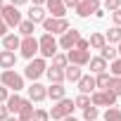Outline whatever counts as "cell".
I'll return each instance as SVG.
<instances>
[{
  "mask_svg": "<svg viewBox=\"0 0 121 121\" xmlns=\"http://www.w3.org/2000/svg\"><path fill=\"white\" fill-rule=\"evenodd\" d=\"M48 97H50L52 102L64 100V97H67V88H64V83H50V88H48Z\"/></svg>",
  "mask_w": 121,
  "mask_h": 121,
  "instance_id": "cell-15",
  "label": "cell"
},
{
  "mask_svg": "<svg viewBox=\"0 0 121 121\" xmlns=\"http://www.w3.org/2000/svg\"><path fill=\"white\" fill-rule=\"evenodd\" d=\"M22 102H24V97H22L19 93H10V97H7L5 107H7V112H10V114H17V112L22 109Z\"/></svg>",
  "mask_w": 121,
  "mask_h": 121,
  "instance_id": "cell-19",
  "label": "cell"
},
{
  "mask_svg": "<svg viewBox=\"0 0 121 121\" xmlns=\"http://www.w3.org/2000/svg\"><path fill=\"white\" fill-rule=\"evenodd\" d=\"M19 45H22V38H19L17 33H7V36H3V50L14 52V50H19Z\"/></svg>",
  "mask_w": 121,
  "mask_h": 121,
  "instance_id": "cell-18",
  "label": "cell"
},
{
  "mask_svg": "<svg viewBox=\"0 0 121 121\" xmlns=\"http://www.w3.org/2000/svg\"><path fill=\"white\" fill-rule=\"evenodd\" d=\"M67 62L69 64H74V67H88V62H90V52H83V50H69L67 52Z\"/></svg>",
  "mask_w": 121,
  "mask_h": 121,
  "instance_id": "cell-12",
  "label": "cell"
},
{
  "mask_svg": "<svg viewBox=\"0 0 121 121\" xmlns=\"http://www.w3.org/2000/svg\"><path fill=\"white\" fill-rule=\"evenodd\" d=\"M45 17H48L45 7H40V5H31V7H29V22H33V24H43Z\"/></svg>",
  "mask_w": 121,
  "mask_h": 121,
  "instance_id": "cell-17",
  "label": "cell"
},
{
  "mask_svg": "<svg viewBox=\"0 0 121 121\" xmlns=\"http://www.w3.org/2000/svg\"><path fill=\"white\" fill-rule=\"evenodd\" d=\"M74 100H69V97H64V100H59V102H55V107L50 109V119L52 121H62L64 116H74Z\"/></svg>",
  "mask_w": 121,
  "mask_h": 121,
  "instance_id": "cell-5",
  "label": "cell"
},
{
  "mask_svg": "<svg viewBox=\"0 0 121 121\" xmlns=\"http://www.w3.org/2000/svg\"><path fill=\"white\" fill-rule=\"evenodd\" d=\"M3 7H5V3H3V0H0V10H3Z\"/></svg>",
  "mask_w": 121,
  "mask_h": 121,
  "instance_id": "cell-48",
  "label": "cell"
},
{
  "mask_svg": "<svg viewBox=\"0 0 121 121\" xmlns=\"http://www.w3.org/2000/svg\"><path fill=\"white\" fill-rule=\"evenodd\" d=\"M17 29H19V33L26 38V36H33V29H36V24H33V22H29V19H22V24H19Z\"/></svg>",
  "mask_w": 121,
  "mask_h": 121,
  "instance_id": "cell-29",
  "label": "cell"
},
{
  "mask_svg": "<svg viewBox=\"0 0 121 121\" xmlns=\"http://www.w3.org/2000/svg\"><path fill=\"white\" fill-rule=\"evenodd\" d=\"M88 67H90V74H93V76H97V74L107 71V62H104L102 57H90V62H88Z\"/></svg>",
  "mask_w": 121,
  "mask_h": 121,
  "instance_id": "cell-21",
  "label": "cell"
},
{
  "mask_svg": "<svg viewBox=\"0 0 121 121\" xmlns=\"http://www.w3.org/2000/svg\"><path fill=\"white\" fill-rule=\"evenodd\" d=\"M78 38H81V31L78 29H69V31H64L62 36H59V40H57V48L59 50H74V45L78 43Z\"/></svg>",
  "mask_w": 121,
  "mask_h": 121,
  "instance_id": "cell-9",
  "label": "cell"
},
{
  "mask_svg": "<svg viewBox=\"0 0 121 121\" xmlns=\"http://www.w3.org/2000/svg\"><path fill=\"white\" fill-rule=\"evenodd\" d=\"M17 119L19 121H31L33 119V102L31 100H24L22 102V109L17 112Z\"/></svg>",
  "mask_w": 121,
  "mask_h": 121,
  "instance_id": "cell-20",
  "label": "cell"
},
{
  "mask_svg": "<svg viewBox=\"0 0 121 121\" xmlns=\"http://www.w3.org/2000/svg\"><path fill=\"white\" fill-rule=\"evenodd\" d=\"M69 29H71V24H69L67 17H64V19L45 17V22H43V31H45V33H52V36H62V33L69 31Z\"/></svg>",
  "mask_w": 121,
  "mask_h": 121,
  "instance_id": "cell-6",
  "label": "cell"
},
{
  "mask_svg": "<svg viewBox=\"0 0 121 121\" xmlns=\"http://www.w3.org/2000/svg\"><path fill=\"white\" fill-rule=\"evenodd\" d=\"M116 100H119V95L114 90H109V88L90 93V104L93 107H116Z\"/></svg>",
  "mask_w": 121,
  "mask_h": 121,
  "instance_id": "cell-4",
  "label": "cell"
},
{
  "mask_svg": "<svg viewBox=\"0 0 121 121\" xmlns=\"http://www.w3.org/2000/svg\"><path fill=\"white\" fill-rule=\"evenodd\" d=\"M88 43H90V48H93V50H102V45H104L107 40H104V33H102V31H95V33H90Z\"/></svg>",
  "mask_w": 121,
  "mask_h": 121,
  "instance_id": "cell-25",
  "label": "cell"
},
{
  "mask_svg": "<svg viewBox=\"0 0 121 121\" xmlns=\"http://www.w3.org/2000/svg\"><path fill=\"white\" fill-rule=\"evenodd\" d=\"M45 69H48V62H45V59H43V57H33L31 62L26 64V69H24V74H22V76H24V78H29L31 83H36V81L45 74Z\"/></svg>",
  "mask_w": 121,
  "mask_h": 121,
  "instance_id": "cell-3",
  "label": "cell"
},
{
  "mask_svg": "<svg viewBox=\"0 0 121 121\" xmlns=\"http://www.w3.org/2000/svg\"><path fill=\"white\" fill-rule=\"evenodd\" d=\"M97 116H100V109L97 107H86L83 109V121H97Z\"/></svg>",
  "mask_w": 121,
  "mask_h": 121,
  "instance_id": "cell-31",
  "label": "cell"
},
{
  "mask_svg": "<svg viewBox=\"0 0 121 121\" xmlns=\"http://www.w3.org/2000/svg\"><path fill=\"white\" fill-rule=\"evenodd\" d=\"M74 107H76V109H86V107H90V95H81V93H78V95L74 97Z\"/></svg>",
  "mask_w": 121,
  "mask_h": 121,
  "instance_id": "cell-30",
  "label": "cell"
},
{
  "mask_svg": "<svg viewBox=\"0 0 121 121\" xmlns=\"http://www.w3.org/2000/svg\"><path fill=\"white\" fill-rule=\"evenodd\" d=\"M7 116H10V112H7V107H5V104H0V121H5Z\"/></svg>",
  "mask_w": 121,
  "mask_h": 121,
  "instance_id": "cell-41",
  "label": "cell"
},
{
  "mask_svg": "<svg viewBox=\"0 0 121 121\" xmlns=\"http://www.w3.org/2000/svg\"><path fill=\"white\" fill-rule=\"evenodd\" d=\"M104 121H121V109H119V107H107Z\"/></svg>",
  "mask_w": 121,
  "mask_h": 121,
  "instance_id": "cell-32",
  "label": "cell"
},
{
  "mask_svg": "<svg viewBox=\"0 0 121 121\" xmlns=\"http://www.w3.org/2000/svg\"><path fill=\"white\" fill-rule=\"evenodd\" d=\"M0 86H5L10 93H19V90H24V76L17 74L14 69L0 71Z\"/></svg>",
  "mask_w": 121,
  "mask_h": 121,
  "instance_id": "cell-1",
  "label": "cell"
},
{
  "mask_svg": "<svg viewBox=\"0 0 121 121\" xmlns=\"http://www.w3.org/2000/svg\"><path fill=\"white\" fill-rule=\"evenodd\" d=\"M78 93L81 95H90V93H95L97 90V86H95V76L93 74H83L81 78H78Z\"/></svg>",
  "mask_w": 121,
  "mask_h": 121,
  "instance_id": "cell-13",
  "label": "cell"
},
{
  "mask_svg": "<svg viewBox=\"0 0 121 121\" xmlns=\"http://www.w3.org/2000/svg\"><path fill=\"white\" fill-rule=\"evenodd\" d=\"M109 14H112L114 26H121V7H119V10H114V12H109Z\"/></svg>",
  "mask_w": 121,
  "mask_h": 121,
  "instance_id": "cell-38",
  "label": "cell"
},
{
  "mask_svg": "<svg viewBox=\"0 0 121 121\" xmlns=\"http://www.w3.org/2000/svg\"><path fill=\"white\" fill-rule=\"evenodd\" d=\"M14 64H17V55L10 50H0V69L7 71V69H14Z\"/></svg>",
  "mask_w": 121,
  "mask_h": 121,
  "instance_id": "cell-16",
  "label": "cell"
},
{
  "mask_svg": "<svg viewBox=\"0 0 121 121\" xmlns=\"http://www.w3.org/2000/svg\"><path fill=\"white\" fill-rule=\"evenodd\" d=\"M31 3H33V5H40V7H43V5H45V0H31Z\"/></svg>",
  "mask_w": 121,
  "mask_h": 121,
  "instance_id": "cell-44",
  "label": "cell"
},
{
  "mask_svg": "<svg viewBox=\"0 0 121 121\" xmlns=\"http://www.w3.org/2000/svg\"><path fill=\"white\" fill-rule=\"evenodd\" d=\"M109 90H114L116 95H121V76H112V83H109Z\"/></svg>",
  "mask_w": 121,
  "mask_h": 121,
  "instance_id": "cell-36",
  "label": "cell"
},
{
  "mask_svg": "<svg viewBox=\"0 0 121 121\" xmlns=\"http://www.w3.org/2000/svg\"><path fill=\"white\" fill-rule=\"evenodd\" d=\"M100 7H104V12H114V10L121 7V0H102Z\"/></svg>",
  "mask_w": 121,
  "mask_h": 121,
  "instance_id": "cell-33",
  "label": "cell"
},
{
  "mask_svg": "<svg viewBox=\"0 0 121 121\" xmlns=\"http://www.w3.org/2000/svg\"><path fill=\"white\" fill-rule=\"evenodd\" d=\"M50 67H55V69H67L69 67V62H67V52H57L55 57H52V64Z\"/></svg>",
  "mask_w": 121,
  "mask_h": 121,
  "instance_id": "cell-28",
  "label": "cell"
},
{
  "mask_svg": "<svg viewBox=\"0 0 121 121\" xmlns=\"http://www.w3.org/2000/svg\"><path fill=\"white\" fill-rule=\"evenodd\" d=\"M83 76V71H81V67H74V64H69L67 69H64V81H69V83H78V78Z\"/></svg>",
  "mask_w": 121,
  "mask_h": 121,
  "instance_id": "cell-22",
  "label": "cell"
},
{
  "mask_svg": "<svg viewBox=\"0 0 121 121\" xmlns=\"http://www.w3.org/2000/svg\"><path fill=\"white\" fill-rule=\"evenodd\" d=\"M100 10V0H81V3L76 5V14L81 19H88L90 14H95Z\"/></svg>",
  "mask_w": 121,
  "mask_h": 121,
  "instance_id": "cell-10",
  "label": "cell"
},
{
  "mask_svg": "<svg viewBox=\"0 0 121 121\" xmlns=\"http://www.w3.org/2000/svg\"><path fill=\"white\" fill-rule=\"evenodd\" d=\"M100 57L104 59V62H114V59L119 57V52H116V48H112L109 43H104L102 50H100Z\"/></svg>",
  "mask_w": 121,
  "mask_h": 121,
  "instance_id": "cell-24",
  "label": "cell"
},
{
  "mask_svg": "<svg viewBox=\"0 0 121 121\" xmlns=\"http://www.w3.org/2000/svg\"><path fill=\"white\" fill-rule=\"evenodd\" d=\"M76 50H83V52H90V43H88V38H78V43L74 45Z\"/></svg>",
  "mask_w": 121,
  "mask_h": 121,
  "instance_id": "cell-37",
  "label": "cell"
},
{
  "mask_svg": "<svg viewBox=\"0 0 121 121\" xmlns=\"http://www.w3.org/2000/svg\"><path fill=\"white\" fill-rule=\"evenodd\" d=\"M62 121H78V119H76V116H64Z\"/></svg>",
  "mask_w": 121,
  "mask_h": 121,
  "instance_id": "cell-45",
  "label": "cell"
},
{
  "mask_svg": "<svg viewBox=\"0 0 121 121\" xmlns=\"http://www.w3.org/2000/svg\"><path fill=\"white\" fill-rule=\"evenodd\" d=\"M19 55H22L24 59H29V62H31L33 57H38V38H33V36H26V38H22Z\"/></svg>",
  "mask_w": 121,
  "mask_h": 121,
  "instance_id": "cell-8",
  "label": "cell"
},
{
  "mask_svg": "<svg viewBox=\"0 0 121 121\" xmlns=\"http://www.w3.org/2000/svg\"><path fill=\"white\" fill-rule=\"evenodd\" d=\"M45 76L50 83H64V69H55V67H48L45 69Z\"/></svg>",
  "mask_w": 121,
  "mask_h": 121,
  "instance_id": "cell-23",
  "label": "cell"
},
{
  "mask_svg": "<svg viewBox=\"0 0 121 121\" xmlns=\"http://www.w3.org/2000/svg\"><path fill=\"white\" fill-rule=\"evenodd\" d=\"M109 83H112V74H109V71H102V74L95 76V86H97V90H107Z\"/></svg>",
  "mask_w": 121,
  "mask_h": 121,
  "instance_id": "cell-26",
  "label": "cell"
},
{
  "mask_svg": "<svg viewBox=\"0 0 121 121\" xmlns=\"http://www.w3.org/2000/svg\"><path fill=\"white\" fill-rule=\"evenodd\" d=\"M29 0H10V5H14V7H19V5H26Z\"/></svg>",
  "mask_w": 121,
  "mask_h": 121,
  "instance_id": "cell-43",
  "label": "cell"
},
{
  "mask_svg": "<svg viewBox=\"0 0 121 121\" xmlns=\"http://www.w3.org/2000/svg\"><path fill=\"white\" fill-rule=\"evenodd\" d=\"M62 3H64V7H67V10H76V5L81 3V0H62Z\"/></svg>",
  "mask_w": 121,
  "mask_h": 121,
  "instance_id": "cell-40",
  "label": "cell"
},
{
  "mask_svg": "<svg viewBox=\"0 0 121 121\" xmlns=\"http://www.w3.org/2000/svg\"><path fill=\"white\" fill-rule=\"evenodd\" d=\"M31 121H50V112L48 109H33V119Z\"/></svg>",
  "mask_w": 121,
  "mask_h": 121,
  "instance_id": "cell-34",
  "label": "cell"
},
{
  "mask_svg": "<svg viewBox=\"0 0 121 121\" xmlns=\"http://www.w3.org/2000/svg\"><path fill=\"white\" fill-rule=\"evenodd\" d=\"M116 52H119V57H121V43H119V48H116Z\"/></svg>",
  "mask_w": 121,
  "mask_h": 121,
  "instance_id": "cell-47",
  "label": "cell"
},
{
  "mask_svg": "<svg viewBox=\"0 0 121 121\" xmlns=\"http://www.w3.org/2000/svg\"><path fill=\"white\" fill-rule=\"evenodd\" d=\"M57 38L52 36V33H43L40 38H38V55L43 57V59H52L55 55H57Z\"/></svg>",
  "mask_w": 121,
  "mask_h": 121,
  "instance_id": "cell-2",
  "label": "cell"
},
{
  "mask_svg": "<svg viewBox=\"0 0 121 121\" xmlns=\"http://www.w3.org/2000/svg\"><path fill=\"white\" fill-rule=\"evenodd\" d=\"M109 74L112 76H121V57H116L114 62L109 64Z\"/></svg>",
  "mask_w": 121,
  "mask_h": 121,
  "instance_id": "cell-35",
  "label": "cell"
},
{
  "mask_svg": "<svg viewBox=\"0 0 121 121\" xmlns=\"http://www.w3.org/2000/svg\"><path fill=\"white\" fill-rule=\"evenodd\" d=\"M104 40H107L109 45H114V43L119 45V43H121V26H112V29L104 33Z\"/></svg>",
  "mask_w": 121,
  "mask_h": 121,
  "instance_id": "cell-27",
  "label": "cell"
},
{
  "mask_svg": "<svg viewBox=\"0 0 121 121\" xmlns=\"http://www.w3.org/2000/svg\"><path fill=\"white\" fill-rule=\"evenodd\" d=\"M5 121H19V119H17V116H7Z\"/></svg>",
  "mask_w": 121,
  "mask_h": 121,
  "instance_id": "cell-46",
  "label": "cell"
},
{
  "mask_svg": "<svg viewBox=\"0 0 121 121\" xmlns=\"http://www.w3.org/2000/svg\"><path fill=\"white\" fill-rule=\"evenodd\" d=\"M26 90H29V100H31V102H43V100L48 97V88H45V86H40L38 81H36V83H31Z\"/></svg>",
  "mask_w": 121,
  "mask_h": 121,
  "instance_id": "cell-14",
  "label": "cell"
},
{
  "mask_svg": "<svg viewBox=\"0 0 121 121\" xmlns=\"http://www.w3.org/2000/svg\"><path fill=\"white\" fill-rule=\"evenodd\" d=\"M3 36H7V26H5L3 19H0V38H3Z\"/></svg>",
  "mask_w": 121,
  "mask_h": 121,
  "instance_id": "cell-42",
  "label": "cell"
},
{
  "mask_svg": "<svg viewBox=\"0 0 121 121\" xmlns=\"http://www.w3.org/2000/svg\"><path fill=\"white\" fill-rule=\"evenodd\" d=\"M7 97H10V90H7L5 86H0V104H5V102H7Z\"/></svg>",
  "mask_w": 121,
  "mask_h": 121,
  "instance_id": "cell-39",
  "label": "cell"
},
{
  "mask_svg": "<svg viewBox=\"0 0 121 121\" xmlns=\"http://www.w3.org/2000/svg\"><path fill=\"white\" fill-rule=\"evenodd\" d=\"M45 12L50 14V17H55V19H64L67 17V7H64V3L62 0H45Z\"/></svg>",
  "mask_w": 121,
  "mask_h": 121,
  "instance_id": "cell-11",
  "label": "cell"
},
{
  "mask_svg": "<svg viewBox=\"0 0 121 121\" xmlns=\"http://www.w3.org/2000/svg\"><path fill=\"white\" fill-rule=\"evenodd\" d=\"M0 19L5 22L7 29H17V26L22 24V12H19V7H14V5L7 3L3 10H0Z\"/></svg>",
  "mask_w": 121,
  "mask_h": 121,
  "instance_id": "cell-7",
  "label": "cell"
}]
</instances>
